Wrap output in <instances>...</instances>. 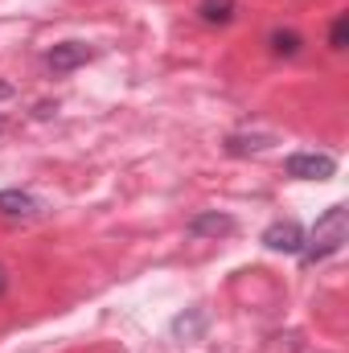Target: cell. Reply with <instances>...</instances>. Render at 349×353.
<instances>
[{
	"label": "cell",
	"mask_w": 349,
	"mask_h": 353,
	"mask_svg": "<svg viewBox=\"0 0 349 353\" xmlns=\"http://www.w3.org/2000/svg\"><path fill=\"white\" fill-rule=\"evenodd\" d=\"M349 239V210L346 205H329L321 218H317V226H312V234H304V263H321V259H329V255H337L341 247H346Z\"/></svg>",
	"instance_id": "obj_1"
},
{
	"label": "cell",
	"mask_w": 349,
	"mask_h": 353,
	"mask_svg": "<svg viewBox=\"0 0 349 353\" xmlns=\"http://www.w3.org/2000/svg\"><path fill=\"white\" fill-rule=\"evenodd\" d=\"M283 173L296 176V181H329L337 173V161L329 152H292L283 161Z\"/></svg>",
	"instance_id": "obj_2"
},
{
	"label": "cell",
	"mask_w": 349,
	"mask_h": 353,
	"mask_svg": "<svg viewBox=\"0 0 349 353\" xmlns=\"http://www.w3.org/2000/svg\"><path fill=\"white\" fill-rule=\"evenodd\" d=\"M46 214V201L29 189H0V218L8 222H33Z\"/></svg>",
	"instance_id": "obj_3"
},
{
	"label": "cell",
	"mask_w": 349,
	"mask_h": 353,
	"mask_svg": "<svg viewBox=\"0 0 349 353\" xmlns=\"http://www.w3.org/2000/svg\"><path fill=\"white\" fill-rule=\"evenodd\" d=\"M263 247L275 251V255H300V251H304V226L292 222V218L271 222V226L263 230Z\"/></svg>",
	"instance_id": "obj_4"
},
{
	"label": "cell",
	"mask_w": 349,
	"mask_h": 353,
	"mask_svg": "<svg viewBox=\"0 0 349 353\" xmlns=\"http://www.w3.org/2000/svg\"><path fill=\"white\" fill-rule=\"evenodd\" d=\"M87 62H90V46H83V41H62V46L46 50V66L54 74H70V70H79Z\"/></svg>",
	"instance_id": "obj_5"
},
{
	"label": "cell",
	"mask_w": 349,
	"mask_h": 353,
	"mask_svg": "<svg viewBox=\"0 0 349 353\" xmlns=\"http://www.w3.org/2000/svg\"><path fill=\"white\" fill-rule=\"evenodd\" d=\"M193 239H226V234H235L239 230V222L230 218V214H218V210H206V214H197V218H189V226H185Z\"/></svg>",
	"instance_id": "obj_6"
},
{
	"label": "cell",
	"mask_w": 349,
	"mask_h": 353,
	"mask_svg": "<svg viewBox=\"0 0 349 353\" xmlns=\"http://www.w3.org/2000/svg\"><path fill=\"white\" fill-rule=\"evenodd\" d=\"M279 140L271 136V132H235V136H226V157H259L267 148H275Z\"/></svg>",
	"instance_id": "obj_7"
},
{
	"label": "cell",
	"mask_w": 349,
	"mask_h": 353,
	"mask_svg": "<svg viewBox=\"0 0 349 353\" xmlns=\"http://www.w3.org/2000/svg\"><path fill=\"white\" fill-rule=\"evenodd\" d=\"M239 17V0H197V21L218 29V25H230Z\"/></svg>",
	"instance_id": "obj_8"
},
{
	"label": "cell",
	"mask_w": 349,
	"mask_h": 353,
	"mask_svg": "<svg viewBox=\"0 0 349 353\" xmlns=\"http://www.w3.org/2000/svg\"><path fill=\"white\" fill-rule=\"evenodd\" d=\"M169 333H173L177 341H197V337L206 333V312H201V308H189V312H181V316H173Z\"/></svg>",
	"instance_id": "obj_9"
},
{
	"label": "cell",
	"mask_w": 349,
	"mask_h": 353,
	"mask_svg": "<svg viewBox=\"0 0 349 353\" xmlns=\"http://www.w3.org/2000/svg\"><path fill=\"white\" fill-rule=\"evenodd\" d=\"M267 46H271L275 58H296V54L304 50V37H300L296 29H271V33H267Z\"/></svg>",
	"instance_id": "obj_10"
},
{
	"label": "cell",
	"mask_w": 349,
	"mask_h": 353,
	"mask_svg": "<svg viewBox=\"0 0 349 353\" xmlns=\"http://www.w3.org/2000/svg\"><path fill=\"white\" fill-rule=\"evenodd\" d=\"M346 41H349V17H346V12H337V17H333V25H329V50H337V54H341V50H346Z\"/></svg>",
	"instance_id": "obj_11"
},
{
	"label": "cell",
	"mask_w": 349,
	"mask_h": 353,
	"mask_svg": "<svg viewBox=\"0 0 349 353\" xmlns=\"http://www.w3.org/2000/svg\"><path fill=\"white\" fill-rule=\"evenodd\" d=\"M12 94H17V87H12V83H0V103H4V99H12Z\"/></svg>",
	"instance_id": "obj_12"
},
{
	"label": "cell",
	"mask_w": 349,
	"mask_h": 353,
	"mask_svg": "<svg viewBox=\"0 0 349 353\" xmlns=\"http://www.w3.org/2000/svg\"><path fill=\"white\" fill-rule=\"evenodd\" d=\"M4 292H8V271L0 267V296H4Z\"/></svg>",
	"instance_id": "obj_13"
},
{
	"label": "cell",
	"mask_w": 349,
	"mask_h": 353,
	"mask_svg": "<svg viewBox=\"0 0 349 353\" xmlns=\"http://www.w3.org/2000/svg\"><path fill=\"white\" fill-rule=\"evenodd\" d=\"M0 132H4V119H0Z\"/></svg>",
	"instance_id": "obj_14"
}]
</instances>
